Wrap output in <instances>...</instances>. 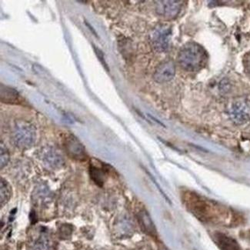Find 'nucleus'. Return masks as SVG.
Wrapping results in <instances>:
<instances>
[{
  "mask_svg": "<svg viewBox=\"0 0 250 250\" xmlns=\"http://www.w3.org/2000/svg\"><path fill=\"white\" fill-rule=\"evenodd\" d=\"M13 136L15 144L19 148L29 149L36 141V129L27 122H18L15 126Z\"/></svg>",
  "mask_w": 250,
  "mask_h": 250,
  "instance_id": "4",
  "label": "nucleus"
},
{
  "mask_svg": "<svg viewBox=\"0 0 250 250\" xmlns=\"http://www.w3.org/2000/svg\"><path fill=\"white\" fill-rule=\"evenodd\" d=\"M53 239L47 229L40 227L32 236L29 243V250H53Z\"/></svg>",
  "mask_w": 250,
  "mask_h": 250,
  "instance_id": "7",
  "label": "nucleus"
},
{
  "mask_svg": "<svg viewBox=\"0 0 250 250\" xmlns=\"http://www.w3.org/2000/svg\"><path fill=\"white\" fill-rule=\"evenodd\" d=\"M93 49H94L95 53H96V56H97V58L100 60V62H101L102 65H104V68H105V70L108 71L109 72V66L107 65L106 62H105V57H104V53L99 49L98 47H96V46H94L93 45Z\"/></svg>",
  "mask_w": 250,
  "mask_h": 250,
  "instance_id": "17",
  "label": "nucleus"
},
{
  "mask_svg": "<svg viewBox=\"0 0 250 250\" xmlns=\"http://www.w3.org/2000/svg\"><path fill=\"white\" fill-rule=\"evenodd\" d=\"M159 250H169L167 248V247H164V246H161V247H160V248H159Z\"/></svg>",
  "mask_w": 250,
  "mask_h": 250,
  "instance_id": "21",
  "label": "nucleus"
},
{
  "mask_svg": "<svg viewBox=\"0 0 250 250\" xmlns=\"http://www.w3.org/2000/svg\"><path fill=\"white\" fill-rule=\"evenodd\" d=\"M215 241L221 250H239V245L236 240L225 234H216Z\"/></svg>",
  "mask_w": 250,
  "mask_h": 250,
  "instance_id": "12",
  "label": "nucleus"
},
{
  "mask_svg": "<svg viewBox=\"0 0 250 250\" xmlns=\"http://www.w3.org/2000/svg\"><path fill=\"white\" fill-rule=\"evenodd\" d=\"M89 173L95 183H97L99 185L100 184L102 185L104 183L105 172H104L103 167H98L97 166L92 164L89 168Z\"/></svg>",
  "mask_w": 250,
  "mask_h": 250,
  "instance_id": "15",
  "label": "nucleus"
},
{
  "mask_svg": "<svg viewBox=\"0 0 250 250\" xmlns=\"http://www.w3.org/2000/svg\"><path fill=\"white\" fill-rule=\"evenodd\" d=\"M176 74V65L172 60H167L158 65L153 75L156 83H164L170 81Z\"/></svg>",
  "mask_w": 250,
  "mask_h": 250,
  "instance_id": "9",
  "label": "nucleus"
},
{
  "mask_svg": "<svg viewBox=\"0 0 250 250\" xmlns=\"http://www.w3.org/2000/svg\"><path fill=\"white\" fill-rule=\"evenodd\" d=\"M1 102L3 104H22V98L16 89L1 84Z\"/></svg>",
  "mask_w": 250,
  "mask_h": 250,
  "instance_id": "10",
  "label": "nucleus"
},
{
  "mask_svg": "<svg viewBox=\"0 0 250 250\" xmlns=\"http://www.w3.org/2000/svg\"><path fill=\"white\" fill-rule=\"evenodd\" d=\"M138 220L143 230L148 234L149 236H156L157 232H156V227H155L154 223L152 222L149 214L146 210L140 211L137 215Z\"/></svg>",
  "mask_w": 250,
  "mask_h": 250,
  "instance_id": "11",
  "label": "nucleus"
},
{
  "mask_svg": "<svg viewBox=\"0 0 250 250\" xmlns=\"http://www.w3.org/2000/svg\"><path fill=\"white\" fill-rule=\"evenodd\" d=\"M65 226L62 227L60 229V236L62 239H67L68 237L70 236L71 233H72V229H71L70 227L66 228V230H65Z\"/></svg>",
  "mask_w": 250,
  "mask_h": 250,
  "instance_id": "19",
  "label": "nucleus"
},
{
  "mask_svg": "<svg viewBox=\"0 0 250 250\" xmlns=\"http://www.w3.org/2000/svg\"><path fill=\"white\" fill-rule=\"evenodd\" d=\"M85 25H87L88 27H89V30H91L92 31V33L94 34V36H96V37H97V33H96V31H95V29H93V26L90 25V24L88 23L87 22H85Z\"/></svg>",
  "mask_w": 250,
  "mask_h": 250,
  "instance_id": "20",
  "label": "nucleus"
},
{
  "mask_svg": "<svg viewBox=\"0 0 250 250\" xmlns=\"http://www.w3.org/2000/svg\"><path fill=\"white\" fill-rule=\"evenodd\" d=\"M186 206L193 215L202 221L208 220L212 216V207L204 198L192 192L184 195Z\"/></svg>",
  "mask_w": 250,
  "mask_h": 250,
  "instance_id": "2",
  "label": "nucleus"
},
{
  "mask_svg": "<svg viewBox=\"0 0 250 250\" xmlns=\"http://www.w3.org/2000/svg\"><path fill=\"white\" fill-rule=\"evenodd\" d=\"M182 2V1H157L156 13L168 20L175 19L181 10Z\"/></svg>",
  "mask_w": 250,
  "mask_h": 250,
  "instance_id": "8",
  "label": "nucleus"
},
{
  "mask_svg": "<svg viewBox=\"0 0 250 250\" xmlns=\"http://www.w3.org/2000/svg\"><path fill=\"white\" fill-rule=\"evenodd\" d=\"M1 182H0V205L1 207L6 205V203L10 200L12 195L11 187L9 185V183L6 180H4L3 178H1Z\"/></svg>",
  "mask_w": 250,
  "mask_h": 250,
  "instance_id": "14",
  "label": "nucleus"
},
{
  "mask_svg": "<svg viewBox=\"0 0 250 250\" xmlns=\"http://www.w3.org/2000/svg\"><path fill=\"white\" fill-rule=\"evenodd\" d=\"M44 160L46 162L49 167L57 168L62 165L63 160L58 152L53 149H47L44 153Z\"/></svg>",
  "mask_w": 250,
  "mask_h": 250,
  "instance_id": "13",
  "label": "nucleus"
},
{
  "mask_svg": "<svg viewBox=\"0 0 250 250\" xmlns=\"http://www.w3.org/2000/svg\"><path fill=\"white\" fill-rule=\"evenodd\" d=\"M0 149H1V160H0V164H1V169H2V168L6 167V166L7 165V163H9V152L6 146L4 145L2 142H1Z\"/></svg>",
  "mask_w": 250,
  "mask_h": 250,
  "instance_id": "16",
  "label": "nucleus"
},
{
  "mask_svg": "<svg viewBox=\"0 0 250 250\" xmlns=\"http://www.w3.org/2000/svg\"><path fill=\"white\" fill-rule=\"evenodd\" d=\"M64 147L65 152L71 159L77 161H85L86 160L87 154L83 145L73 135H69L65 137Z\"/></svg>",
  "mask_w": 250,
  "mask_h": 250,
  "instance_id": "6",
  "label": "nucleus"
},
{
  "mask_svg": "<svg viewBox=\"0 0 250 250\" xmlns=\"http://www.w3.org/2000/svg\"><path fill=\"white\" fill-rule=\"evenodd\" d=\"M245 73L250 76V51L244 55L243 59Z\"/></svg>",
  "mask_w": 250,
  "mask_h": 250,
  "instance_id": "18",
  "label": "nucleus"
},
{
  "mask_svg": "<svg viewBox=\"0 0 250 250\" xmlns=\"http://www.w3.org/2000/svg\"><path fill=\"white\" fill-rule=\"evenodd\" d=\"M208 55L200 44L188 42L183 45L178 54V62L188 72H198L207 64Z\"/></svg>",
  "mask_w": 250,
  "mask_h": 250,
  "instance_id": "1",
  "label": "nucleus"
},
{
  "mask_svg": "<svg viewBox=\"0 0 250 250\" xmlns=\"http://www.w3.org/2000/svg\"><path fill=\"white\" fill-rule=\"evenodd\" d=\"M172 30L167 25H158L151 35V43L157 52H165L169 48Z\"/></svg>",
  "mask_w": 250,
  "mask_h": 250,
  "instance_id": "5",
  "label": "nucleus"
},
{
  "mask_svg": "<svg viewBox=\"0 0 250 250\" xmlns=\"http://www.w3.org/2000/svg\"><path fill=\"white\" fill-rule=\"evenodd\" d=\"M228 114L234 124L244 125L250 121V100L247 97H239L231 103Z\"/></svg>",
  "mask_w": 250,
  "mask_h": 250,
  "instance_id": "3",
  "label": "nucleus"
}]
</instances>
